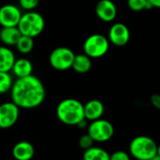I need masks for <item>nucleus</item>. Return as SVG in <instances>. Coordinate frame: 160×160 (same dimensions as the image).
Wrapping results in <instances>:
<instances>
[{
  "mask_svg": "<svg viewBox=\"0 0 160 160\" xmlns=\"http://www.w3.org/2000/svg\"><path fill=\"white\" fill-rule=\"evenodd\" d=\"M45 87L36 76L19 78L13 82L10 89L11 101L20 109H35L45 99Z\"/></svg>",
  "mask_w": 160,
  "mask_h": 160,
  "instance_id": "f257e3e1",
  "label": "nucleus"
},
{
  "mask_svg": "<svg viewBox=\"0 0 160 160\" xmlns=\"http://www.w3.org/2000/svg\"><path fill=\"white\" fill-rule=\"evenodd\" d=\"M56 115L67 126H77L84 119L83 104L76 98H65L56 107Z\"/></svg>",
  "mask_w": 160,
  "mask_h": 160,
  "instance_id": "f03ea898",
  "label": "nucleus"
},
{
  "mask_svg": "<svg viewBox=\"0 0 160 160\" xmlns=\"http://www.w3.org/2000/svg\"><path fill=\"white\" fill-rule=\"evenodd\" d=\"M129 153L135 159L150 160L159 155V149L154 139L141 135L130 142Z\"/></svg>",
  "mask_w": 160,
  "mask_h": 160,
  "instance_id": "7ed1b4c3",
  "label": "nucleus"
},
{
  "mask_svg": "<svg viewBox=\"0 0 160 160\" xmlns=\"http://www.w3.org/2000/svg\"><path fill=\"white\" fill-rule=\"evenodd\" d=\"M17 27L22 35L34 38L43 32L45 21L40 13L35 10L26 11L22 14Z\"/></svg>",
  "mask_w": 160,
  "mask_h": 160,
  "instance_id": "20e7f679",
  "label": "nucleus"
},
{
  "mask_svg": "<svg viewBox=\"0 0 160 160\" xmlns=\"http://www.w3.org/2000/svg\"><path fill=\"white\" fill-rule=\"evenodd\" d=\"M110 49L108 38L100 34H93L89 36L83 43V52L92 58H100L104 56Z\"/></svg>",
  "mask_w": 160,
  "mask_h": 160,
  "instance_id": "39448f33",
  "label": "nucleus"
},
{
  "mask_svg": "<svg viewBox=\"0 0 160 160\" xmlns=\"http://www.w3.org/2000/svg\"><path fill=\"white\" fill-rule=\"evenodd\" d=\"M87 134L95 142H106L113 137L114 128L110 121L100 118L87 126Z\"/></svg>",
  "mask_w": 160,
  "mask_h": 160,
  "instance_id": "423d86ee",
  "label": "nucleus"
},
{
  "mask_svg": "<svg viewBox=\"0 0 160 160\" xmlns=\"http://www.w3.org/2000/svg\"><path fill=\"white\" fill-rule=\"evenodd\" d=\"M75 53L68 47H57L50 54V64L52 68L65 71L71 68Z\"/></svg>",
  "mask_w": 160,
  "mask_h": 160,
  "instance_id": "0eeeda50",
  "label": "nucleus"
},
{
  "mask_svg": "<svg viewBox=\"0 0 160 160\" xmlns=\"http://www.w3.org/2000/svg\"><path fill=\"white\" fill-rule=\"evenodd\" d=\"M20 116V108L12 101L0 104V128L8 129L12 128Z\"/></svg>",
  "mask_w": 160,
  "mask_h": 160,
  "instance_id": "6e6552de",
  "label": "nucleus"
},
{
  "mask_svg": "<svg viewBox=\"0 0 160 160\" xmlns=\"http://www.w3.org/2000/svg\"><path fill=\"white\" fill-rule=\"evenodd\" d=\"M108 37L107 38L110 43L117 47H123L127 45L130 39V31L126 24L116 22L111 26Z\"/></svg>",
  "mask_w": 160,
  "mask_h": 160,
  "instance_id": "1a4fd4ad",
  "label": "nucleus"
},
{
  "mask_svg": "<svg viewBox=\"0 0 160 160\" xmlns=\"http://www.w3.org/2000/svg\"><path fill=\"white\" fill-rule=\"evenodd\" d=\"M22 12L20 8L12 4L0 7V25L2 27H15L18 25Z\"/></svg>",
  "mask_w": 160,
  "mask_h": 160,
  "instance_id": "9d476101",
  "label": "nucleus"
},
{
  "mask_svg": "<svg viewBox=\"0 0 160 160\" xmlns=\"http://www.w3.org/2000/svg\"><path fill=\"white\" fill-rule=\"evenodd\" d=\"M96 14L103 22H112L117 16V8L112 0H99L96 6Z\"/></svg>",
  "mask_w": 160,
  "mask_h": 160,
  "instance_id": "9b49d317",
  "label": "nucleus"
},
{
  "mask_svg": "<svg viewBox=\"0 0 160 160\" xmlns=\"http://www.w3.org/2000/svg\"><path fill=\"white\" fill-rule=\"evenodd\" d=\"M104 104L98 99H91L83 104L84 118L87 121H95L100 119L104 113Z\"/></svg>",
  "mask_w": 160,
  "mask_h": 160,
  "instance_id": "f8f14e48",
  "label": "nucleus"
},
{
  "mask_svg": "<svg viewBox=\"0 0 160 160\" xmlns=\"http://www.w3.org/2000/svg\"><path fill=\"white\" fill-rule=\"evenodd\" d=\"M12 156L16 160H32L35 156V147L29 142L21 141L13 146Z\"/></svg>",
  "mask_w": 160,
  "mask_h": 160,
  "instance_id": "ddd939ff",
  "label": "nucleus"
},
{
  "mask_svg": "<svg viewBox=\"0 0 160 160\" xmlns=\"http://www.w3.org/2000/svg\"><path fill=\"white\" fill-rule=\"evenodd\" d=\"M11 71L17 77V79L30 76L33 73V64L26 58H20L15 60Z\"/></svg>",
  "mask_w": 160,
  "mask_h": 160,
  "instance_id": "4468645a",
  "label": "nucleus"
},
{
  "mask_svg": "<svg viewBox=\"0 0 160 160\" xmlns=\"http://www.w3.org/2000/svg\"><path fill=\"white\" fill-rule=\"evenodd\" d=\"M22 36L18 27H2L0 30V40L6 46H15Z\"/></svg>",
  "mask_w": 160,
  "mask_h": 160,
  "instance_id": "2eb2a0df",
  "label": "nucleus"
},
{
  "mask_svg": "<svg viewBox=\"0 0 160 160\" xmlns=\"http://www.w3.org/2000/svg\"><path fill=\"white\" fill-rule=\"evenodd\" d=\"M16 58L14 52L7 46L0 47V71L9 72Z\"/></svg>",
  "mask_w": 160,
  "mask_h": 160,
  "instance_id": "dca6fc26",
  "label": "nucleus"
},
{
  "mask_svg": "<svg viewBox=\"0 0 160 160\" xmlns=\"http://www.w3.org/2000/svg\"><path fill=\"white\" fill-rule=\"evenodd\" d=\"M92 68V60L89 56H87L84 53H81L74 56L71 68L77 73L84 74L87 73Z\"/></svg>",
  "mask_w": 160,
  "mask_h": 160,
  "instance_id": "f3484780",
  "label": "nucleus"
},
{
  "mask_svg": "<svg viewBox=\"0 0 160 160\" xmlns=\"http://www.w3.org/2000/svg\"><path fill=\"white\" fill-rule=\"evenodd\" d=\"M82 160H110V154L103 148L92 146L84 151Z\"/></svg>",
  "mask_w": 160,
  "mask_h": 160,
  "instance_id": "a211bd4d",
  "label": "nucleus"
},
{
  "mask_svg": "<svg viewBox=\"0 0 160 160\" xmlns=\"http://www.w3.org/2000/svg\"><path fill=\"white\" fill-rule=\"evenodd\" d=\"M34 45H35V42H34L33 38L22 35L20 38L18 39L15 46L19 52L22 54H27L32 52V50L34 49Z\"/></svg>",
  "mask_w": 160,
  "mask_h": 160,
  "instance_id": "6ab92c4d",
  "label": "nucleus"
},
{
  "mask_svg": "<svg viewBox=\"0 0 160 160\" xmlns=\"http://www.w3.org/2000/svg\"><path fill=\"white\" fill-rule=\"evenodd\" d=\"M12 84L13 80L9 72L0 71V95L9 92L12 87Z\"/></svg>",
  "mask_w": 160,
  "mask_h": 160,
  "instance_id": "aec40b11",
  "label": "nucleus"
},
{
  "mask_svg": "<svg viewBox=\"0 0 160 160\" xmlns=\"http://www.w3.org/2000/svg\"><path fill=\"white\" fill-rule=\"evenodd\" d=\"M128 7L133 11H142L152 8L147 0H128Z\"/></svg>",
  "mask_w": 160,
  "mask_h": 160,
  "instance_id": "412c9836",
  "label": "nucleus"
},
{
  "mask_svg": "<svg viewBox=\"0 0 160 160\" xmlns=\"http://www.w3.org/2000/svg\"><path fill=\"white\" fill-rule=\"evenodd\" d=\"M94 142H95L92 140V138L88 134H83L79 139V145L84 151L89 149V148H91L92 146H94Z\"/></svg>",
  "mask_w": 160,
  "mask_h": 160,
  "instance_id": "4be33fe9",
  "label": "nucleus"
},
{
  "mask_svg": "<svg viewBox=\"0 0 160 160\" xmlns=\"http://www.w3.org/2000/svg\"><path fill=\"white\" fill-rule=\"evenodd\" d=\"M38 4L39 0H19L20 7L26 11L34 10L38 6Z\"/></svg>",
  "mask_w": 160,
  "mask_h": 160,
  "instance_id": "5701e85b",
  "label": "nucleus"
},
{
  "mask_svg": "<svg viewBox=\"0 0 160 160\" xmlns=\"http://www.w3.org/2000/svg\"><path fill=\"white\" fill-rule=\"evenodd\" d=\"M110 160H130V156L125 151H115L110 155Z\"/></svg>",
  "mask_w": 160,
  "mask_h": 160,
  "instance_id": "b1692460",
  "label": "nucleus"
},
{
  "mask_svg": "<svg viewBox=\"0 0 160 160\" xmlns=\"http://www.w3.org/2000/svg\"><path fill=\"white\" fill-rule=\"evenodd\" d=\"M150 101H151V104L158 110L160 109V96L158 94H155L153 96H151L150 98Z\"/></svg>",
  "mask_w": 160,
  "mask_h": 160,
  "instance_id": "393cba45",
  "label": "nucleus"
},
{
  "mask_svg": "<svg viewBox=\"0 0 160 160\" xmlns=\"http://www.w3.org/2000/svg\"><path fill=\"white\" fill-rule=\"evenodd\" d=\"M147 1L152 8H160V0H147Z\"/></svg>",
  "mask_w": 160,
  "mask_h": 160,
  "instance_id": "a878e982",
  "label": "nucleus"
},
{
  "mask_svg": "<svg viewBox=\"0 0 160 160\" xmlns=\"http://www.w3.org/2000/svg\"><path fill=\"white\" fill-rule=\"evenodd\" d=\"M87 126H88V124H87V120H86L85 118L82 119V120L77 125V127L80 128H87Z\"/></svg>",
  "mask_w": 160,
  "mask_h": 160,
  "instance_id": "bb28decb",
  "label": "nucleus"
},
{
  "mask_svg": "<svg viewBox=\"0 0 160 160\" xmlns=\"http://www.w3.org/2000/svg\"><path fill=\"white\" fill-rule=\"evenodd\" d=\"M150 160H160V157H159V155H158L157 157H155V158H153L152 159H150Z\"/></svg>",
  "mask_w": 160,
  "mask_h": 160,
  "instance_id": "cd10ccee",
  "label": "nucleus"
}]
</instances>
